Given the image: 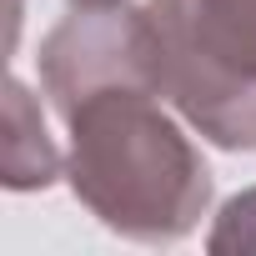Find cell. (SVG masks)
Wrapping results in <instances>:
<instances>
[{
    "label": "cell",
    "mask_w": 256,
    "mask_h": 256,
    "mask_svg": "<svg viewBox=\"0 0 256 256\" xmlns=\"http://www.w3.org/2000/svg\"><path fill=\"white\" fill-rule=\"evenodd\" d=\"M70 6H120V0H70Z\"/></svg>",
    "instance_id": "cell-7"
},
{
    "label": "cell",
    "mask_w": 256,
    "mask_h": 256,
    "mask_svg": "<svg viewBox=\"0 0 256 256\" xmlns=\"http://www.w3.org/2000/svg\"><path fill=\"white\" fill-rule=\"evenodd\" d=\"M156 26V90L221 151H256V80L221 66L191 30L181 0H146Z\"/></svg>",
    "instance_id": "cell-3"
},
{
    "label": "cell",
    "mask_w": 256,
    "mask_h": 256,
    "mask_svg": "<svg viewBox=\"0 0 256 256\" xmlns=\"http://www.w3.org/2000/svg\"><path fill=\"white\" fill-rule=\"evenodd\" d=\"M206 251L211 256H256V186L236 191L216 211V221L206 231Z\"/></svg>",
    "instance_id": "cell-6"
},
{
    "label": "cell",
    "mask_w": 256,
    "mask_h": 256,
    "mask_svg": "<svg viewBox=\"0 0 256 256\" xmlns=\"http://www.w3.org/2000/svg\"><path fill=\"white\" fill-rule=\"evenodd\" d=\"M6 186L10 191H46L56 176H66V161L40 120L36 96L26 90V80H6Z\"/></svg>",
    "instance_id": "cell-4"
},
{
    "label": "cell",
    "mask_w": 256,
    "mask_h": 256,
    "mask_svg": "<svg viewBox=\"0 0 256 256\" xmlns=\"http://www.w3.org/2000/svg\"><path fill=\"white\" fill-rule=\"evenodd\" d=\"M181 6L196 40L221 66L256 80V0H181Z\"/></svg>",
    "instance_id": "cell-5"
},
{
    "label": "cell",
    "mask_w": 256,
    "mask_h": 256,
    "mask_svg": "<svg viewBox=\"0 0 256 256\" xmlns=\"http://www.w3.org/2000/svg\"><path fill=\"white\" fill-rule=\"evenodd\" d=\"M40 90L50 96L56 116L76 100L110 90V86H146L156 90V26L141 6H70L46 40H40ZM161 96V90H156Z\"/></svg>",
    "instance_id": "cell-2"
},
{
    "label": "cell",
    "mask_w": 256,
    "mask_h": 256,
    "mask_svg": "<svg viewBox=\"0 0 256 256\" xmlns=\"http://www.w3.org/2000/svg\"><path fill=\"white\" fill-rule=\"evenodd\" d=\"M66 186L116 236L141 246L186 241L211 211L216 181L201 146L146 86H110L66 116Z\"/></svg>",
    "instance_id": "cell-1"
}]
</instances>
